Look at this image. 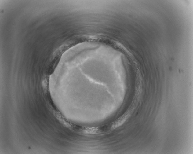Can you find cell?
<instances>
[{
    "instance_id": "obj_1",
    "label": "cell",
    "mask_w": 193,
    "mask_h": 154,
    "mask_svg": "<svg viewBox=\"0 0 193 154\" xmlns=\"http://www.w3.org/2000/svg\"><path fill=\"white\" fill-rule=\"evenodd\" d=\"M71 130L75 132L84 135H94L101 134L107 132V129L104 125L89 127L82 126L75 123Z\"/></svg>"
}]
</instances>
